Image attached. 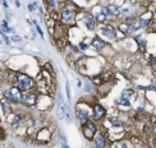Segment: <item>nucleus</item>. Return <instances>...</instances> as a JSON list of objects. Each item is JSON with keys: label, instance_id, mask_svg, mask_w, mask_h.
<instances>
[{"label": "nucleus", "instance_id": "nucleus-1", "mask_svg": "<svg viewBox=\"0 0 156 148\" xmlns=\"http://www.w3.org/2000/svg\"><path fill=\"white\" fill-rule=\"evenodd\" d=\"M13 77H14L13 84H14L18 89H21L22 92L31 91V89L35 87V82H33V79H32L30 75H27V74L21 73V72H17V73L13 74Z\"/></svg>", "mask_w": 156, "mask_h": 148}, {"label": "nucleus", "instance_id": "nucleus-2", "mask_svg": "<svg viewBox=\"0 0 156 148\" xmlns=\"http://www.w3.org/2000/svg\"><path fill=\"white\" fill-rule=\"evenodd\" d=\"M4 94V98L8 100L9 102H13V104H22L23 102V94H22V91L18 89L16 86L12 87L10 89H5L3 92Z\"/></svg>", "mask_w": 156, "mask_h": 148}, {"label": "nucleus", "instance_id": "nucleus-3", "mask_svg": "<svg viewBox=\"0 0 156 148\" xmlns=\"http://www.w3.org/2000/svg\"><path fill=\"white\" fill-rule=\"evenodd\" d=\"M82 132H83V135L84 138H87L88 140L94 139V135L95 133L97 132V126L95 123H92V121H86L84 124H82Z\"/></svg>", "mask_w": 156, "mask_h": 148}, {"label": "nucleus", "instance_id": "nucleus-4", "mask_svg": "<svg viewBox=\"0 0 156 148\" xmlns=\"http://www.w3.org/2000/svg\"><path fill=\"white\" fill-rule=\"evenodd\" d=\"M38 101V93L36 91H27L26 94H23V102L22 104L27 107H33Z\"/></svg>", "mask_w": 156, "mask_h": 148}, {"label": "nucleus", "instance_id": "nucleus-5", "mask_svg": "<svg viewBox=\"0 0 156 148\" xmlns=\"http://www.w3.org/2000/svg\"><path fill=\"white\" fill-rule=\"evenodd\" d=\"M76 17L77 13L74 9H69V8H64L62 10V21L64 22L65 26H70L76 22Z\"/></svg>", "mask_w": 156, "mask_h": 148}, {"label": "nucleus", "instance_id": "nucleus-6", "mask_svg": "<svg viewBox=\"0 0 156 148\" xmlns=\"http://www.w3.org/2000/svg\"><path fill=\"white\" fill-rule=\"evenodd\" d=\"M92 115H94V119L96 121H101L106 116V110L104 108L102 105L100 104H95L92 107Z\"/></svg>", "mask_w": 156, "mask_h": 148}, {"label": "nucleus", "instance_id": "nucleus-7", "mask_svg": "<svg viewBox=\"0 0 156 148\" xmlns=\"http://www.w3.org/2000/svg\"><path fill=\"white\" fill-rule=\"evenodd\" d=\"M94 144H95V148H105V144H106L105 135L100 132H96L94 135Z\"/></svg>", "mask_w": 156, "mask_h": 148}, {"label": "nucleus", "instance_id": "nucleus-8", "mask_svg": "<svg viewBox=\"0 0 156 148\" xmlns=\"http://www.w3.org/2000/svg\"><path fill=\"white\" fill-rule=\"evenodd\" d=\"M77 118L78 120L81 121V124H84L86 121L90 120V110H87V108H78L77 107Z\"/></svg>", "mask_w": 156, "mask_h": 148}, {"label": "nucleus", "instance_id": "nucleus-9", "mask_svg": "<svg viewBox=\"0 0 156 148\" xmlns=\"http://www.w3.org/2000/svg\"><path fill=\"white\" fill-rule=\"evenodd\" d=\"M83 22H84V26H86L87 29H90V31L95 29V27H96V21H95V18L91 15V14L86 13L84 17H83Z\"/></svg>", "mask_w": 156, "mask_h": 148}, {"label": "nucleus", "instance_id": "nucleus-10", "mask_svg": "<svg viewBox=\"0 0 156 148\" xmlns=\"http://www.w3.org/2000/svg\"><path fill=\"white\" fill-rule=\"evenodd\" d=\"M101 35L109 38V40H113V38H115V31L113 29L111 26H105L101 28Z\"/></svg>", "mask_w": 156, "mask_h": 148}, {"label": "nucleus", "instance_id": "nucleus-11", "mask_svg": "<svg viewBox=\"0 0 156 148\" xmlns=\"http://www.w3.org/2000/svg\"><path fill=\"white\" fill-rule=\"evenodd\" d=\"M92 46H94L96 50L101 51V50H104V49H105V47L108 46V43H106L105 41H102L99 36H96V37L94 38V40H92Z\"/></svg>", "mask_w": 156, "mask_h": 148}, {"label": "nucleus", "instance_id": "nucleus-12", "mask_svg": "<svg viewBox=\"0 0 156 148\" xmlns=\"http://www.w3.org/2000/svg\"><path fill=\"white\" fill-rule=\"evenodd\" d=\"M106 12H108L109 15H119V14H120L119 8H118L116 5H114V4H109V5L106 6Z\"/></svg>", "mask_w": 156, "mask_h": 148}, {"label": "nucleus", "instance_id": "nucleus-13", "mask_svg": "<svg viewBox=\"0 0 156 148\" xmlns=\"http://www.w3.org/2000/svg\"><path fill=\"white\" fill-rule=\"evenodd\" d=\"M23 121H24V118L22 116L21 114H17L16 116H14V120L12 121L10 125H12L13 128H17V126H21V125L23 124Z\"/></svg>", "mask_w": 156, "mask_h": 148}, {"label": "nucleus", "instance_id": "nucleus-14", "mask_svg": "<svg viewBox=\"0 0 156 148\" xmlns=\"http://www.w3.org/2000/svg\"><path fill=\"white\" fill-rule=\"evenodd\" d=\"M0 105H1V107H3V111L5 114V116H8V115L12 112V107H10L9 101L8 100H3L1 102H0Z\"/></svg>", "mask_w": 156, "mask_h": 148}, {"label": "nucleus", "instance_id": "nucleus-15", "mask_svg": "<svg viewBox=\"0 0 156 148\" xmlns=\"http://www.w3.org/2000/svg\"><path fill=\"white\" fill-rule=\"evenodd\" d=\"M134 94V92L132 91V89H124V91L122 92V96H120V98H124V100H131L132 98V96Z\"/></svg>", "mask_w": 156, "mask_h": 148}, {"label": "nucleus", "instance_id": "nucleus-16", "mask_svg": "<svg viewBox=\"0 0 156 148\" xmlns=\"http://www.w3.org/2000/svg\"><path fill=\"white\" fill-rule=\"evenodd\" d=\"M136 41L138 42V49H140V51H141V53H145V51H146V41L142 37H137V38H136Z\"/></svg>", "mask_w": 156, "mask_h": 148}, {"label": "nucleus", "instance_id": "nucleus-17", "mask_svg": "<svg viewBox=\"0 0 156 148\" xmlns=\"http://www.w3.org/2000/svg\"><path fill=\"white\" fill-rule=\"evenodd\" d=\"M59 142H60V144H62L63 148H69L68 142H67V138H65L64 134H60V135H59Z\"/></svg>", "mask_w": 156, "mask_h": 148}, {"label": "nucleus", "instance_id": "nucleus-18", "mask_svg": "<svg viewBox=\"0 0 156 148\" xmlns=\"http://www.w3.org/2000/svg\"><path fill=\"white\" fill-rule=\"evenodd\" d=\"M118 104L120 106H124V107H128V108H131V101L129 100H124V98H120L118 101Z\"/></svg>", "mask_w": 156, "mask_h": 148}, {"label": "nucleus", "instance_id": "nucleus-19", "mask_svg": "<svg viewBox=\"0 0 156 148\" xmlns=\"http://www.w3.org/2000/svg\"><path fill=\"white\" fill-rule=\"evenodd\" d=\"M45 68H46V70H49L50 74L54 77V70H53V67H51V64L50 63H46V65H45Z\"/></svg>", "mask_w": 156, "mask_h": 148}, {"label": "nucleus", "instance_id": "nucleus-20", "mask_svg": "<svg viewBox=\"0 0 156 148\" xmlns=\"http://www.w3.org/2000/svg\"><path fill=\"white\" fill-rule=\"evenodd\" d=\"M35 9H37V3H36V1H33L32 4L28 5V10H30V12H33Z\"/></svg>", "mask_w": 156, "mask_h": 148}, {"label": "nucleus", "instance_id": "nucleus-21", "mask_svg": "<svg viewBox=\"0 0 156 148\" xmlns=\"http://www.w3.org/2000/svg\"><path fill=\"white\" fill-rule=\"evenodd\" d=\"M65 89H67V96H68V101H70V84H69V82H67Z\"/></svg>", "mask_w": 156, "mask_h": 148}, {"label": "nucleus", "instance_id": "nucleus-22", "mask_svg": "<svg viewBox=\"0 0 156 148\" xmlns=\"http://www.w3.org/2000/svg\"><path fill=\"white\" fill-rule=\"evenodd\" d=\"M84 84H86V86H84V91H86V92H91V91H92V86H91V83H84Z\"/></svg>", "mask_w": 156, "mask_h": 148}, {"label": "nucleus", "instance_id": "nucleus-23", "mask_svg": "<svg viewBox=\"0 0 156 148\" xmlns=\"http://www.w3.org/2000/svg\"><path fill=\"white\" fill-rule=\"evenodd\" d=\"M150 64H151V67L156 68V57L155 56H150Z\"/></svg>", "mask_w": 156, "mask_h": 148}, {"label": "nucleus", "instance_id": "nucleus-24", "mask_svg": "<svg viewBox=\"0 0 156 148\" xmlns=\"http://www.w3.org/2000/svg\"><path fill=\"white\" fill-rule=\"evenodd\" d=\"M0 35L3 36V38H4V41H5V43H6V45H10V40H9V38H8V37L5 36V33H3V32L0 31Z\"/></svg>", "mask_w": 156, "mask_h": 148}, {"label": "nucleus", "instance_id": "nucleus-25", "mask_svg": "<svg viewBox=\"0 0 156 148\" xmlns=\"http://www.w3.org/2000/svg\"><path fill=\"white\" fill-rule=\"evenodd\" d=\"M129 146H131V144H129ZM129 146H128V143H125V142H122V143L119 144L118 148H129Z\"/></svg>", "mask_w": 156, "mask_h": 148}, {"label": "nucleus", "instance_id": "nucleus-26", "mask_svg": "<svg viewBox=\"0 0 156 148\" xmlns=\"http://www.w3.org/2000/svg\"><path fill=\"white\" fill-rule=\"evenodd\" d=\"M10 40H12V41H14V42H17V41H21V40H22V37H19V36H13Z\"/></svg>", "mask_w": 156, "mask_h": 148}, {"label": "nucleus", "instance_id": "nucleus-27", "mask_svg": "<svg viewBox=\"0 0 156 148\" xmlns=\"http://www.w3.org/2000/svg\"><path fill=\"white\" fill-rule=\"evenodd\" d=\"M1 26H3V28H9V27H8V21H6V19L1 21Z\"/></svg>", "mask_w": 156, "mask_h": 148}, {"label": "nucleus", "instance_id": "nucleus-28", "mask_svg": "<svg viewBox=\"0 0 156 148\" xmlns=\"http://www.w3.org/2000/svg\"><path fill=\"white\" fill-rule=\"evenodd\" d=\"M87 47H88V46H87L86 43H83V42H81V43H79V49H81V50H86Z\"/></svg>", "mask_w": 156, "mask_h": 148}, {"label": "nucleus", "instance_id": "nucleus-29", "mask_svg": "<svg viewBox=\"0 0 156 148\" xmlns=\"http://www.w3.org/2000/svg\"><path fill=\"white\" fill-rule=\"evenodd\" d=\"M77 87H82V82H81V79H77Z\"/></svg>", "mask_w": 156, "mask_h": 148}, {"label": "nucleus", "instance_id": "nucleus-30", "mask_svg": "<svg viewBox=\"0 0 156 148\" xmlns=\"http://www.w3.org/2000/svg\"><path fill=\"white\" fill-rule=\"evenodd\" d=\"M0 135H4V130H3V128L0 126ZM0 139H3L1 137H0Z\"/></svg>", "mask_w": 156, "mask_h": 148}, {"label": "nucleus", "instance_id": "nucleus-31", "mask_svg": "<svg viewBox=\"0 0 156 148\" xmlns=\"http://www.w3.org/2000/svg\"><path fill=\"white\" fill-rule=\"evenodd\" d=\"M16 6H17V8L21 6V1H19V0H16Z\"/></svg>", "mask_w": 156, "mask_h": 148}, {"label": "nucleus", "instance_id": "nucleus-32", "mask_svg": "<svg viewBox=\"0 0 156 148\" xmlns=\"http://www.w3.org/2000/svg\"><path fill=\"white\" fill-rule=\"evenodd\" d=\"M154 89H155V91H156V84H154V87H152Z\"/></svg>", "mask_w": 156, "mask_h": 148}, {"label": "nucleus", "instance_id": "nucleus-33", "mask_svg": "<svg viewBox=\"0 0 156 148\" xmlns=\"http://www.w3.org/2000/svg\"><path fill=\"white\" fill-rule=\"evenodd\" d=\"M84 1H90V0H84Z\"/></svg>", "mask_w": 156, "mask_h": 148}, {"label": "nucleus", "instance_id": "nucleus-34", "mask_svg": "<svg viewBox=\"0 0 156 148\" xmlns=\"http://www.w3.org/2000/svg\"><path fill=\"white\" fill-rule=\"evenodd\" d=\"M0 43H1V40H0Z\"/></svg>", "mask_w": 156, "mask_h": 148}, {"label": "nucleus", "instance_id": "nucleus-35", "mask_svg": "<svg viewBox=\"0 0 156 148\" xmlns=\"http://www.w3.org/2000/svg\"><path fill=\"white\" fill-rule=\"evenodd\" d=\"M155 14H156V12H155Z\"/></svg>", "mask_w": 156, "mask_h": 148}]
</instances>
